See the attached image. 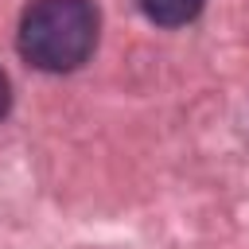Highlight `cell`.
<instances>
[{"label":"cell","instance_id":"obj_3","mask_svg":"<svg viewBox=\"0 0 249 249\" xmlns=\"http://www.w3.org/2000/svg\"><path fill=\"white\" fill-rule=\"evenodd\" d=\"M8 105H12V86H8V78H4V70H0V117L8 113Z\"/></svg>","mask_w":249,"mask_h":249},{"label":"cell","instance_id":"obj_2","mask_svg":"<svg viewBox=\"0 0 249 249\" xmlns=\"http://www.w3.org/2000/svg\"><path fill=\"white\" fill-rule=\"evenodd\" d=\"M136 4H140V12L152 23H160V27H183V23H191L202 12L206 0H136Z\"/></svg>","mask_w":249,"mask_h":249},{"label":"cell","instance_id":"obj_1","mask_svg":"<svg viewBox=\"0 0 249 249\" xmlns=\"http://www.w3.org/2000/svg\"><path fill=\"white\" fill-rule=\"evenodd\" d=\"M93 0H31L19 19V54L47 74L78 70L97 47Z\"/></svg>","mask_w":249,"mask_h":249}]
</instances>
